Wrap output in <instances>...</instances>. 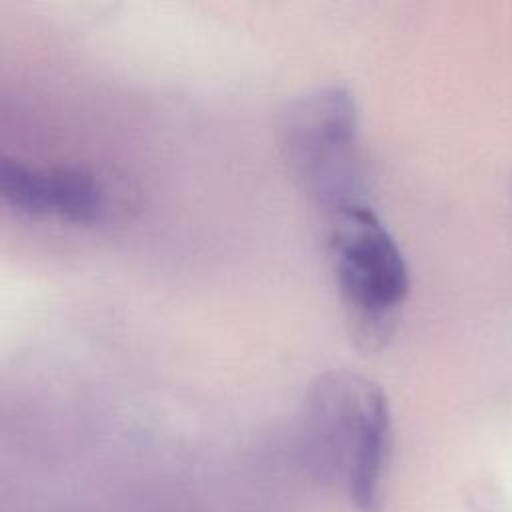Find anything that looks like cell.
I'll return each instance as SVG.
<instances>
[{
    "label": "cell",
    "mask_w": 512,
    "mask_h": 512,
    "mask_svg": "<svg viewBox=\"0 0 512 512\" xmlns=\"http://www.w3.org/2000/svg\"><path fill=\"white\" fill-rule=\"evenodd\" d=\"M280 146L292 176L322 208L368 204L358 138V108L346 86L294 98L280 120Z\"/></svg>",
    "instance_id": "obj_1"
},
{
    "label": "cell",
    "mask_w": 512,
    "mask_h": 512,
    "mask_svg": "<svg viewBox=\"0 0 512 512\" xmlns=\"http://www.w3.org/2000/svg\"><path fill=\"white\" fill-rule=\"evenodd\" d=\"M326 248L352 332L380 344L408 296L404 254L368 204H348L324 214Z\"/></svg>",
    "instance_id": "obj_2"
},
{
    "label": "cell",
    "mask_w": 512,
    "mask_h": 512,
    "mask_svg": "<svg viewBox=\"0 0 512 512\" xmlns=\"http://www.w3.org/2000/svg\"><path fill=\"white\" fill-rule=\"evenodd\" d=\"M0 196L12 210L32 218L92 224L106 208L100 180L78 166H36L16 158L0 162Z\"/></svg>",
    "instance_id": "obj_3"
}]
</instances>
